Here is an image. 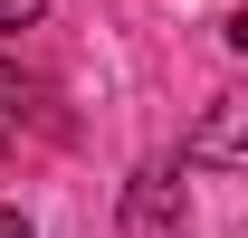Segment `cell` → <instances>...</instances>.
Segmentation results:
<instances>
[{
	"label": "cell",
	"instance_id": "4",
	"mask_svg": "<svg viewBox=\"0 0 248 238\" xmlns=\"http://www.w3.org/2000/svg\"><path fill=\"white\" fill-rule=\"evenodd\" d=\"M38 10H48V0H0V29H29Z\"/></svg>",
	"mask_w": 248,
	"mask_h": 238
},
{
	"label": "cell",
	"instance_id": "5",
	"mask_svg": "<svg viewBox=\"0 0 248 238\" xmlns=\"http://www.w3.org/2000/svg\"><path fill=\"white\" fill-rule=\"evenodd\" d=\"M0 238H29V219H19V209H0Z\"/></svg>",
	"mask_w": 248,
	"mask_h": 238
},
{
	"label": "cell",
	"instance_id": "1",
	"mask_svg": "<svg viewBox=\"0 0 248 238\" xmlns=\"http://www.w3.org/2000/svg\"><path fill=\"white\" fill-rule=\"evenodd\" d=\"M115 238H191V209H182V162H143V172L124 181Z\"/></svg>",
	"mask_w": 248,
	"mask_h": 238
},
{
	"label": "cell",
	"instance_id": "3",
	"mask_svg": "<svg viewBox=\"0 0 248 238\" xmlns=\"http://www.w3.org/2000/svg\"><path fill=\"white\" fill-rule=\"evenodd\" d=\"M29 124H38V86H29V76H19V67H0V152L19 143Z\"/></svg>",
	"mask_w": 248,
	"mask_h": 238
},
{
	"label": "cell",
	"instance_id": "2",
	"mask_svg": "<svg viewBox=\"0 0 248 238\" xmlns=\"http://www.w3.org/2000/svg\"><path fill=\"white\" fill-rule=\"evenodd\" d=\"M239 124H248V105H210V124L182 143V162H201V172H239Z\"/></svg>",
	"mask_w": 248,
	"mask_h": 238
}]
</instances>
